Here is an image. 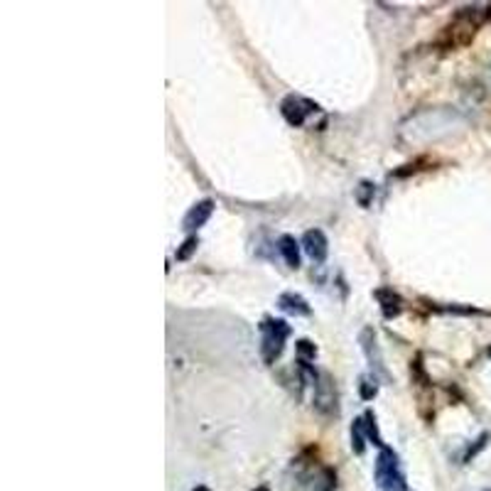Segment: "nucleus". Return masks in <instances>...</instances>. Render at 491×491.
I'll list each match as a JSON object with an SVG mask.
<instances>
[{"instance_id":"1","label":"nucleus","mask_w":491,"mask_h":491,"mask_svg":"<svg viewBox=\"0 0 491 491\" xmlns=\"http://www.w3.org/2000/svg\"><path fill=\"white\" fill-rule=\"evenodd\" d=\"M373 479H376V486L381 491H411L403 470H400L398 454L391 447H384L378 452L376 465H373Z\"/></svg>"},{"instance_id":"2","label":"nucleus","mask_w":491,"mask_h":491,"mask_svg":"<svg viewBox=\"0 0 491 491\" xmlns=\"http://www.w3.org/2000/svg\"><path fill=\"white\" fill-rule=\"evenodd\" d=\"M290 332H292L290 324L283 322V319L265 317L263 322H260V357H263V361L268 364V366L280 359Z\"/></svg>"},{"instance_id":"3","label":"nucleus","mask_w":491,"mask_h":491,"mask_svg":"<svg viewBox=\"0 0 491 491\" xmlns=\"http://www.w3.org/2000/svg\"><path fill=\"white\" fill-rule=\"evenodd\" d=\"M314 411L324 418H334L339 413V405H337V386L332 381V376L327 371H319L317 384H314Z\"/></svg>"},{"instance_id":"4","label":"nucleus","mask_w":491,"mask_h":491,"mask_svg":"<svg viewBox=\"0 0 491 491\" xmlns=\"http://www.w3.org/2000/svg\"><path fill=\"white\" fill-rule=\"evenodd\" d=\"M280 114H283V118L292 125V128H300V125H305V120H307L310 116L319 114V106L314 101H310V98H303V96L290 93V96L283 98Z\"/></svg>"},{"instance_id":"5","label":"nucleus","mask_w":491,"mask_h":491,"mask_svg":"<svg viewBox=\"0 0 491 491\" xmlns=\"http://www.w3.org/2000/svg\"><path fill=\"white\" fill-rule=\"evenodd\" d=\"M359 341H361V349L368 359V366L376 376H389L386 373V366H384V357H381V349H378V341H376V332L371 327H364L361 334H359Z\"/></svg>"},{"instance_id":"6","label":"nucleus","mask_w":491,"mask_h":491,"mask_svg":"<svg viewBox=\"0 0 491 491\" xmlns=\"http://www.w3.org/2000/svg\"><path fill=\"white\" fill-rule=\"evenodd\" d=\"M303 249H305V253L310 256L312 263H324V260H327V253H330V241H327L324 231H319V229H310V231H305V236H303Z\"/></svg>"},{"instance_id":"7","label":"nucleus","mask_w":491,"mask_h":491,"mask_svg":"<svg viewBox=\"0 0 491 491\" xmlns=\"http://www.w3.org/2000/svg\"><path fill=\"white\" fill-rule=\"evenodd\" d=\"M373 297H376V303L381 305V312H384L386 319H395L403 312V300H400V295L393 287H376Z\"/></svg>"},{"instance_id":"8","label":"nucleus","mask_w":491,"mask_h":491,"mask_svg":"<svg viewBox=\"0 0 491 491\" xmlns=\"http://www.w3.org/2000/svg\"><path fill=\"white\" fill-rule=\"evenodd\" d=\"M211 211H214V202L211 199H204V202H199V204H195L187 214H184V222H182L184 231H197V229H202L206 222H209Z\"/></svg>"},{"instance_id":"9","label":"nucleus","mask_w":491,"mask_h":491,"mask_svg":"<svg viewBox=\"0 0 491 491\" xmlns=\"http://www.w3.org/2000/svg\"><path fill=\"white\" fill-rule=\"evenodd\" d=\"M278 307L285 314H292V317H310V314H312L307 300H305L303 295H297V292H283V295L278 297Z\"/></svg>"},{"instance_id":"10","label":"nucleus","mask_w":491,"mask_h":491,"mask_svg":"<svg viewBox=\"0 0 491 491\" xmlns=\"http://www.w3.org/2000/svg\"><path fill=\"white\" fill-rule=\"evenodd\" d=\"M278 251H280V256L285 258L287 268L297 270L300 268V243L295 241V236H280L278 238Z\"/></svg>"},{"instance_id":"11","label":"nucleus","mask_w":491,"mask_h":491,"mask_svg":"<svg viewBox=\"0 0 491 491\" xmlns=\"http://www.w3.org/2000/svg\"><path fill=\"white\" fill-rule=\"evenodd\" d=\"M364 432H366V438H368V443L371 445H376V447H381L384 449L386 445H384V438H381V432H378V425H376V416H373V411H366L364 413Z\"/></svg>"},{"instance_id":"12","label":"nucleus","mask_w":491,"mask_h":491,"mask_svg":"<svg viewBox=\"0 0 491 491\" xmlns=\"http://www.w3.org/2000/svg\"><path fill=\"white\" fill-rule=\"evenodd\" d=\"M366 432H364V420L361 418H357L354 420V425H351V449L357 454H364V449H366Z\"/></svg>"},{"instance_id":"13","label":"nucleus","mask_w":491,"mask_h":491,"mask_svg":"<svg viewBox=\"0 0 491 491\" xmlns=\"http://www.w3.org/2000/svg\"><path fill=\"white\" fill-rule=\"evenodd\" d=\"M359 395L364 400H373L378 395V376L376 373H368V376L359 378Z\"/></svg>"},{"instance_id":"14","label":"nucleus","mask_w":491,"mask_h":491,"mask_svg":"<svg viewBox=\"0 0 491 491\" xmlns=\"http://www.w3.org/2000/svg\"><path fill=\"white\" fill-rule=\"evenodd\" d=\"M373 195H376V187H373V182H368V179H361L359 187H357V192H354L359 206H364V209H366V206L373 202Z\"/></svg>"},{"instance_id":"15","label":"nucleus","mask_w":491,"mask_h":491,"mask_svg":"<svg viewBox=\"0 0 491 491\" xmlns=\"http://www.w3.org/2000/svg\"><path fill=\"white\" fill-rule=\"evenodd\" d=\"M295 349H297V361L312 364L314 359H317V346H314L310 339H300V341L295 344Z\"/></svg>"},{"instance_id":"16","label":"nucleus","mask_w":491,"mask_h":491,"mask_svg":"<svg viewBox=\"0 0 491 491\" xmlns=\"http://www.w3.org/2000/svg\"><path fill=\"white\" fill-rule=\"evenodd\" d=\"M197 246H199V238H197V236H189L187 241H184L182 246L177 249L175 258H177V260H189V258H192V253L197 251Z\"/></svg>"},{"instance_id":"17","label":"nucleus","mask_w":491,"mask_h":491,"mask_svg":"<svg viewBox=\"0 0 491 491\" xmlns=\"http://www.w3.org/2000/svg\"><path fill=\"white\" fill-rule=\"evenodd\" d=\"M486 443H489V432H481V435H479V440H476V443L472 445L470 449H467V454H465V462H472V459H474L476 454H479L481 449L486 447Z\"/></svg>"},{"instance_id":"18","label":"nucleus","mask_w":491,"mask_h":491,"mask_svg":"<svg viewBox=\"0 0 491 491\" xmlns=\"http://www.w3.org/2000/svg\"><path fill=\"white\" fill-rule=\"evenodd\" d=\"M195 491H209V489H204V486H199V489H195Z\"/></svg>"},{"instance_id":"19","label":"nucleus","mask_w":491,"mask_h":491,"mask_svg":"<svg viewBox=\"0 0 491 491\" xmlns=\"http://www.w3.org/2000/svg\"><path fill=\"white\" fill-rule=\"evenodd\" d=\"M256 491H268V489H265V486H260V489H256Z\"/></svg>"},{"instance_id":"20","label":"nucleus","mask_w":491,"mask_h":491,"mask_svg":"<svg viewBox=\"0 0 491 491\" xmlns=\"http://www.w3.org/2000/svg\"><path fill=\"white\" fill-rule=\"evenodd\" d=\"M489 357H491V346H489Z\"/></svg>"},{"instance_id":"21","label":"nucleus","mask_w":491,"mask_h":491,"mask_svg":"<svg viewBox=\"0 0 491 491\" xmlns=\"http://www.w3.org/2000/svg\"><path fill=\"white\" fill-rule=\"evenodd\" d=\"M489 491H491V489H489Z\"/></svg>"}]
</instances>
